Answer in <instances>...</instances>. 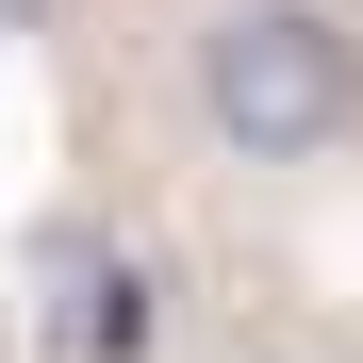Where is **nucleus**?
<instances>
[{"mask_svg": "<svg viewBox=\"0 0 363 363\" xmlns=\"http://www.w3.org/2000/svg\"><path fill=\"white\" fill-rule=\"evenodd\" d=\"M199 363H363V330L347 314H248V330H215Z\"/></svg>", "mask_w": 363, "mask_h": 363, "instance_id": "2", "label": "nucleus"}, {"mask_svg": "<svg viewBox=\"0 0 363 363\" xmlns=\"http://www.w3.org/2000/svg\"><path fill=\"white\" fill-rule=\"evenodd\" d=\"M133 67H149V133L215 199L363 182V0H149Z\"/></svg>", "mask_w": 363, "mask_h": 363, "instance_id": "1", "label": "nucleus"}]
</instances>
